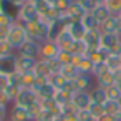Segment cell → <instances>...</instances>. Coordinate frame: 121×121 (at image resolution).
<instances>
[{
  "instance_id": "74e56055",
  "label": "cell",
  "mask_w": 121,
  "mask_h": 121,
  "mask_svg": "<svg viewBox=\"0 0 121 121\" xmlns=\"http://www.w3.org/2000/svg\"><path fill=\"white\" fill-rule=\"evenodd\" d=\"M55 118H56V114H53V113H50V111L42 109V111H40V114L37 116V119H35V121H53Z\"/></svg>"
},
{
  "instance_id": "681fc988",
  "label": "cell",
  "mask_w": 121,
  "mask_h": 121,
  "mask_svg": "<svg viewBox=\"0 0 121 121\" xmlns=\"http://www.w3.org/2000/svg\"><path fill=\"white\" fill-rule=\"evenodd\" d=\"M118 18H119V20H121V12H119V13H118Z\"/></svg>"
},
{
  "instance_id": "836d02e7",
  "label": "cell",
  "mask_w": 121,
  "mask_h": 121,
  "mask_svg": "<svg viewBox=\"0 0 121 121\" xmlns=\"http://www.w3.org/2000/svg\"><path fill=\"white\" fill-rule=\"evenodd\" d=\"M88 113L91 114V116H95V118H101L103 114H104V109H103V104H98V103H91L90 104V108H88Z\"/></svg>"
},
{
  "instance_id": "816d5d0a",
  "label": "cell",
  "mask_w": 121,
  "mask_h": 121,
  "mask_svg": "<svg viewBox=\"0 0 121 121\" xmlns=\"http://www.w3.org/2000/svg\"><path fill=\"white\" fill-rule=\"evenodd\" d=\"M119 104H121V98H119Z\"/></svg>"
},
{
  "instance_id": "ac0fdd59",
  "label": "cell",
  "mask_w": 121,
  "mask_h": 121,
  "mask_svg": "<svg viewBox=\"0 0 121 121\" xmlns=\"http://www.w3.org/2000/svg\"><path fill=\"white\" fill-rule=\"evenodd\" d=\"M66 30L71 33V37H73L75 40H83V37H85V33H86V28L83 27V23H81L80 20L70 22V23L66 25Z\"/></svg>"
},
{
  "instance_id": "8992f818",
  "label": "cell",
  "mask_w": 121,
  "mask_h": 121,
  "mask_svg": "<svg viewBox=\"0 0 121 121\" xmlns=\"http://www.w3.org/2000/svg\"><path fill=\"white\" fill-rule=\"evenodd\" d=\"M0 73L5 75V76L17 73V53L0 56Z\"/></svg>"
},
{
  "instance_id": "5bb4252c",
  "label": "cell",
  "mask_w": 121,
  "mask_h": 121,
  "mask_svg": "<svg viewBox=\"0 0 121 121\" xmlns=\"http://www.w3.org/2000/svg\"><path fill=\"white\" fill-rule=\"evenodd\" d=\"M65 28H66V23H65L61 18H58V20L52 22V23H50V27H48V35H47V40L55 42V40L60 37V33H61Z\"/></svg>"
},
{
  "instance_id": "cb8c5ba5",
  "label": "cell",
  "mask_w": 121,
  "mask_h": 121,
  "mask_svg": "<svg viewBox=\"0 0 121 121\" xmlns=\"http://www.w3.org/2000/svg\"><path fill=\"white\" fill-rule=\"evenodd\" d=\"M60 75L65 76L68 81H73V80H76V78L80 76V71H78V68L73 66V65H61V68H60Z\"/></svg>"
},
{
  "instance_id": "52a82bcc",
  "label": "cell",
  "mask_w": 121,
  "mask_h": 121,
  "mask_svg": "<svg viewBox=\"0 0 121 121\" xmlns=\"http://www.w3.org/2000/svg\"><path fill=\"white\" fill-rule=\"evenodd\" d=\"M71 104L75 106L76 111H86L91 104L90 91H75L71 96Z\"/></svg>"
},
{
  "instance_id": "ba28073f",
  "label": "cell",
  "mask_w": 121,
  "mask_h": 121,
  "mask_svg": "<svg viewBox=\"0 0 121 121\" xmlns=\"http://www.w3.org/2000/svg\"><path fill=\"white\" fill-rule=\"evenodd\" d=\"M58 52H60V48H58V45L55 42L45 40L43 43H40V58L42 60H47V61L56 60Z\"/></svg>"
},
{
  "instance_id": "ab89813d",
  "label": "cell",
  "mask_w": 121,
  "mask_h": 121,
  "mask_svg": "<svg viewBox=\"0 0 121 121\" xmlns=\"http://www.w3.org/2000/svg\"><path fill=\"white\" fill-rule=\"evenodd\" d=\"M78 119H80V121H99L98 118L91 116V114L88 113V109H86V111H78Z\"/></svg>"
},
{
  "instance_id": "83f0119b",
  "label": "cell",
  "mask_w": 121,
  "mask_h": 121,
  "mask_svg": "<svg viewBox=\"0 0 121 121\" xmlns=\"http://www.w3.org/2000/svg\"><path fill=\"white\" fill-rule=\"evenodd\" d=\"M104 65H106V68L109 70V71H113V73H118V71H121V61H119V56L118 55H108V58L104 60Z\"/></svg>"
},
{
  "instance_id": "db71d44e",
  "label": "cell",
  "mask_w": 121,
  "mask_h": 121,
  "mask_svg": "<svg viewBox=\"0 0 121 121\" xmlns=\"http://www.w3.org/2000/svg\"><path fill=\"white\" fill-rule=\"evenodd\" d=\"M0 2H2V0H0Z\"/></svg>"
},
{
  "instance_id": "60d3db41",
  "label": "cell",
  "mask_w": 121,
  "mask_h": 121,
  "mask_svg": "<svg viewBox=\"0 0 121 121\" xmlns=\"http://www.w3.org/2000/svg\"><path fill=\"white\" fill-rule=\"evenodd\" d=\"M108 68H106V65L104 63H98V65H93V71H91V75L93 76H98V75H101L103 71H106Z\"/></svg>"
},
{
  "instance_id": "5b68a950",
  "label": "cell",
  "mask_w": 121,
  "mask_h": 121,
  "mask_svg": "<svg viewBox=\"0 0 121 121\" xmlns=\"http://www.w3.org/2000/svg\"><path fill=\"white\" fill-rule=\"evenodd\" d=\"M15 53L18 56H28V58L38 60L40 58V43L38 42H33V40H27Z\"/></svg>"
},
{
  "instance_id": "3957f363",
  "label": "cell",
  "mask_w": 121,
  "mask_h": 121,
  "mask_svg": "<svg viewBox=\"0 0 121 121\" xmlns=\"http://www.w3.org/2000/svg\"><path fill=\"white\" fill-rule=\"evenodd\" d=\"M37 20H40V15H38V9H37L35 4L27 2L18 9V17H17L15 22L20 23L22 27H25L30 22H37Z\"/></svg>"
},
{
  "instance_id": "4316f807",
  "label": "cell",
  "mask_w": 121,
  "mask_h": 121,
  "mask_svg": "<svg viewBox=\"0 0 121 121\" xmlns=\"http://www.w3.org/2000/svg\"><path fill=\"white\" fill-rule=\"evenodd\" d=\"M91 13H93V17H95V18L99 22V25H101V23H103V22H104L108 17H111V12L106 9V5H104V4H99V5H96V9H95Z\"/></svg>"
},
{
  "instance_id": "7a4b0ae2",
  "label": "cell",
  "mask_w": 121,
  "mask_h": 121,
  "mask_svg": "<svg viewBox=\"0 0 121 121\" xmlns=\"http://www.w3.org/2000/svg\"><path fill=\"white\" fill-rule=\"evenodd\" d=\"M28 40V37H27V32H25V27H22L20 23H13L10 28H9V35H7V42H9V45L17 52L25 42Z\"/></svg>"
},
{
  "instance_id": "8fae6325",
  "label": "cell",
  "mask_w": 121,
  "mask_h": 121,
  "mask_svg": "<svg viewBox=\"0 0 121 121\" xmlns=\"http://www.w3.org/2000/svg\"><path fill=\"white\" fill-rule=\"evenodd\" d=\"M38 60L28 58V56H18L17 55V73L25 75V73H33Z\"/></svg>"
},
{
  "instance_id": "f1b7e54d",
  "label": "cell",
  "mask_w": 121,
  "mask_h": 121,
  "mask_svg": "<svg viewBox=\"0 0 121 121\" xmlns=\"http://www.w3.org/2000/svg\"><path fill=\"white\" fill-rule=\"evenodd\" d=\"M76 68H78L80 75H91V71H93V63H91V60H90L88 56H81V60L78 61Z\"/></svg>"
},
{
  "instance_id": "d6986e66",
  "label": "cell",
  "mask_w": 121,
  "mask_h": 121,
  "mask_svg": "<svg viewBox=\"0 0 121 121\" xmlns=\"http://www.w3.org/2000/svg\"><path fill=\"white\" fill-rule=\"evenodd\" d=\"M33 73H35L37 76H40V78H47V80H48V78L53 75V73H52V68H50V61L38 58V63H37Z\"/></svg>"
},
{
  "instance_id": "2e32d148",
  "label": "cell",
  "mask_w": 121,
  "mask_h": 121,
  "mask_svg": "<svg viewBox=\"0 0 121 121\" xmlns=\"http://www.w3.org/2000/svg\"><path fill=\"white\" fill-rule=\"evenodd\" d=\"M73 42H75V38L71 37V33H70L66 28H65V30L60 33V37L55 40V43L58 45V48H60V50H66V52H71Z\"/></svg>"
},
{
  "instance_id": "7dc6e473",
  "label": "cell",
  "mask_w": 121,
  "mask_h": 121,
  "mask_svg": "<svg viewBox=\"0 0 121 121\" xmlns=\"http://www.w3.org/2000/svg\"><path fill=\"white\" fill-rule=\"evenodd\" d=\"M27 2H30V4H35V5H37V4H40V2H43V0H27Z\"/></svg>"
},
{
  "instance_id": "f6af8a7d",
  "label": "cell",
  "mask_w": 121,
  "mask_h": 121,
  "mask_svg": "<svg viewBox=\"0 0 121 121\" xmlns=\"http://www.w3.org/2000/svg\"><path fill=\"white\" fill-rule=\"evenodd\" d=\"M9 2H10V4H13L15 7H18V9H20L23 4H27V0H9Z\"/></svg>"
},
{
  "instance_id": "f5cc1de1",
  "label": "cell",
  "mask_w": 121,
  "mask_h": 121,
  "mask_svg": "<svg viewBox=\"0 0 121 121\" xmlns=\"http://www.w3.org/2000/svg\"><path fill=\"white\" fill-rule=\"evenodd\" d=\"M7 121H10V119H7Z\"/></svg>"
},
{
  "instance_id": "f35d334b",
  "label": "cell",
  "mask_w": 121,
  "mask_h": 121,
  "mask_svg": "<svg viewBox=\"0 0 121 121\" xmlns=\"http://www.w3.org/2000/svg\"><path fill=\"white\" fill-rule=\"evenodd\" d=\"M13 23H15V20H13L12 17H9V15H5V13L0 12V27H7V28H10Z\"/></svg>"
},
{
  "instance_id": "d4e9b609",
  "label": "cell",
  "mask_w": 121,
  "mask_h": 121,
  "mask_svg": "<svg viewBox=\"0 0 121 121\" xmlns=\"http://www.w3.org/2000/svg\"><path fill=\"white\" fill-rule=\"evenodd\" d=\"M71 96H73V93L68 91V90H56L53 99H55V103H56L58 106H63V104L71 103Z\"/></svg>"
},
{
  "instance_id": "b9f144b4",
  "label": "cell",
  "mask_w": 121,
  "mask_h": 121,
  "mask_svg": "<svg viewBox=\"0 0 121 121\" xmlns=\"http://www.w3.org/2000/svg\"><path fill=\"white\" fill-rule=\"evenodd\" d=\"M9 109H10V106L0 104V121H7L9 119Z\"/></svg>"
},
{
  "instance_id": "7c38bea8",
  "label": "cell",
  "mask_w": 121,
  "mask_h": 121,
  "mask_svg": "<svg viewBox=\"0 0 121 121\" xmlns=\"http://www.w3.org/2000/svg\"><path fill=\"white\" fill-rule=\"evenodd\" d=\"M95 85L96 86H101V88H109V86H113V85H116V73H113V71H109V70H106V71H103L101 75H98V76H95Z\"/></svg>"
},
{
  "instance_id": "d590c367",
  "label": "cell",
  "mask_w": 121,
  "mask_h": 121,
  "mask_svg": "<svg viewBox=\"0 0 121 121\" xmlns=\"http://www.w3.org/2000/svg\"><path fill=\"white\" fill-rule=\"evenodd\" d=\"M78 4L85 9V12H93L96 9V5H99L96 0H78Z\"/></svg>"
},
{
  "instance_id": "44dd1931",
  "label": "cell",
  "mask_w": 121,
  "mask_h": 121,
  "mask_svg": "<svg viewBox=\"0 0 121 121\" xmlns=\"http://www.w3.org/2000/svg\"><path fill=\"white\" fill-rule=\"evenodd\" d=\"M90 96H91V103H98V104H104L108 101V96H106V90L101 88V86H93L91 91H90Z\"/></svg>"
},
{
  "instance_id": "ee69618b",
  "label": "cell",
  "mask_w": 121,
  "mask_h": 121,
  "mask_svg": "<svg viewBox=\"0 0 121 121\" xmlns=\"http://www.w3.org/2000/svg\"><path fill=\"white\" fill-rule=\"evenodd\" d=\"M99 121H118V119H116V116H111V114H103V116L99 118Z\"/></svg>"
},
{
  "instance_id": "9a60e30c",
  "label": "cell",
  "mask_w": 121,
  "mask_h": 121,
  "mask_svg": "<svg viewBox=\"0 0 121 121\" xmlns=\"http://www.w3.org/2000/svg\"><path fill=\"white\" fill-rule=\"evenodd\" d=\"M118 27H119L118 15H111L99 25V32L101 33H118Z\"/></svg>"
},
{
  "instance_id": "c3c4849f",
  "label": "cell",
  "mask_w": 121,
  "mask_h": 121,
  "mask_svg": "<svg viewBox=\"0 0 121 121\" xmlns=\"http://www.w3.org/2000/svg\"><path fill=\"white\" fill-rule=\"evenodd\" d=\"M116 86H118V88H119V91H121V78H118V80H116Z\"/></svg>"
},
{
  "instance_id": "f546056e",
  "label": "cell",
  "mask_w": 121,
  "mask_h": 121,
  "mask_svg": "<svg viewBox=\"0 0 121 121\" xmlns=\"http://www.w3.org/2000/svg\"><path fill=\"white\" fill-rule=\"evenodd\" d=\"M2 91H4V95H5V98L9 99V103H10V104H13V101H15V98H17V95H18L20 88H18V86H13V85H10V83H9Z\"/></svg>"
},
{
  "instance_id": "30bf717a",
  "label": "cell",
  "mask_w": 121,
  "mask_h": 121,
  "mask_svg": "<svg viewBox=\"0 0 121 121\" xmlns=\"http://www.w3.org/2000/svg\"><path fill=\"white\" fill-rule=\"evenodd\" d=\"M83 42L88 47V53L98 50L101 47V32L99 30H86V33L83 37Z\"/></svg>"
},
{
  "instance_id": "e0dca14e",
  "label": "cell",
  "mask_w": 121,
  "mask_h": 121,
  "mask_svg": "<svg viewBox=\"0 0 121 121\" xmlns=\"http://www.w3.org/2000/svg\"><path fill=\"white\" fill-rule=\"evenodd\" d=\"M118 43H121V37L118 33H101V47L111 52Z\"/></svg>"
},
{
  "instance_id": "f907efd6",
  "label": "cell",
  "mask_w": 121,
  "mask_h": 121,
  "mask_svg": "<svg viewBox=\"0 0 121 121\" xmlns=\"http://www.w3.org/2000/svg\"><path fill=\"white\" fill-rule=\"evenodd\" d=\"M118 56H119V61H121V53H119V55H118Z\"/></svg>"
},
{
  "instance_id": "8d00e7d4",
  "label": "cell",
  "mask_w": 121,
  "mask_h": 121,
  "mask_svg": "<svg viewBox=\"0 0 121 121\" xmlns=\"http://www.w3.org/2000/svg\"><path fill=\"white\" fill-rule=\"evenodd\" d=\"M10 53H15V50L9 45L7 40L0 42V56H5V55H10Z\"/></svg>"
},
{
  "instance_id": "e575fe53",
  "label": "cell",
  "mask_w": 121,
  "mask_h": 121,
  "mask_svg": "<svg viewBox=\"0 0 121 121\" xmlns=\"http://www.w3.org/2000/svg\"><path fill=\"white\" fill-rule=\"evenodd\" d=\"M106 96H108V99L119 101V98H121V91H119V88H118L116 85H113V86L106 88Z\"/></svg>"
},
{
  "instance_id": "484cf974",
  "label": "cell",
  "mask_w": 121,
  "mask_h": 121,
  "mask_svg": "<svg viewBox=\"0 0 121 121\" xmlns=\"http://www.w3.org/2000/svg\"><path fill=\"white\" fill-rule=\"evenodd\" d=\"M103 109H104V114H111V116L121 114V104H119V101H114V99H108L103 104Z\"/></svg>"
},
{
  "instance_id": "bcb514c9",
  "label": "cell",
  "mask_w": 121,
  "mask_h": 121,
  "mask_svg": "<svg viewBox=\"0 0 121 121\" xmlns=\"http://www.w3.org/2000/svg\"><path fill=\"white\" fill-rule=\"evenodd\" d=\"M43 2H47V4H48V5H52V7H56L58 0H43Z\"/></svg>"
},
{
  "instance_id": "9c48e42d",
  "label": "cell",
  "mask_w": 121,
  "mask_h": 121,
  "mask_svg": "<svg viewBox=\"0 0 121 121\" xmlns=\"http://www.w3.org/2000/svg\"><path fill=\"white\" fill-rule=\"evenodd\" d=\"M73 85V93L75 91H91L95 86V76L93 75H80L76 80L71 81Z\"/></svg>"
},
{
  "instance_id": "603a6c76",
  "label": "cell",
  "mask_w": 121,
  "mask_h": 121,
  "mask_svg": "<svg viewBox=\"0 0 121 121\" xmlns=\"http://www.w3.org/2000/svg\"><path fill=\"white\" fill-rule=\"evenodd\" d=\"M81 23H83V27L86 28V30H99V22L93 17V13L91 12H86L83 17H81V20H80Z\"/></svg>"
},
{
  "instance_id": "d6a6232c",
  "label": "cell",
  "mask_w": 121,
  "mask_h": 121,
  "mask_svg": "<svg viewBox=\"0 0 121 121\" xmlns=\"http://www.w3.org/2000/svg\"><path fill=\"white\" fill-rule=\"evenodd\" d=\"M104 5L111 12V15H118L121 12V0H106Z\"/></svg>"
},
{
  "instance_id": "6da1fadb",
  "label": "cell",
  "mask_w": 121,
  "mask_h": 121,
  "mask_svg": "<svg viewBox=\"0 0 121 121\" xmlns=\"http://www.w3.org/2000/svg\"><path fill=\"white\" fill-rule=\"evenodd\" d=\"M48 23L43 22L42 18L37 20V22H30L25 25V32H27V37L28 40H33V42H38V43H43L47 40V35H48Z\"/></svg>"
},
{
  "instance_id": "1f68e13d",
  "label": "cell",
  "mask_w": 121,
  "mask_h": 121,
  "mask_svg": "<svg viewBox=\"0 0 121 121\" xmlns=\"http://www.w3.org/2000/svg\"><path fill=\"white\" fill-rule=\"evenodd\" d=\"M35 80H37V75H35V73H25V75H20L22 88H33Z\"/></svg>"
},
{
  "instance_id": "4dcf8cb0",
  "label": "cell",
  "mask_w": 121,
  "mask_h": 121,
  "mask_svg": "<svg viewBox=\"0 0 121 121\" xmlns=\"http://www.w3.org/2000/svg\"><path fill=\"white\" fill-rule=\"evenodd\" d=\"M56 61L60 65H71L73 61V53L71 52H66V50H60L58 55H56Z\"/></svg>"
},
{
  "instance_id": "ffe728a7",
  "label": "cell",
  "mask_w": 121,
  "mask_h": 121,
  "mask_svg": "<svg viewBox=\"0 0 121 121\" xmlns=\"http://www.w3.org/2000/svg\"><path fill=\"white\" fill-rule=\"evenodd\" d=\"M55 93H56V90H55V86H53L50 81H47L45 85H42V86L37 90V95H38L40 101H43V99H53Z\"/></svg>"
},
{
  "instance_id": "277c9868",
  "label": "cell",
  "mask_w": 121,
  "mask_h": 121,
  "mask_svg": "<svg viewBox=\"0 0 121 121\" xmlns=\"http://www.w3.org/2000/svg\"><path fill=\"white\" fill-rule=\"evenodd\" d=\"M38 101H40V98H38V95H37V91L33 88H20L13 104H18V106H23V108H30L32 104H35Z\"/></svg>"
},
{
  "instance_id": "4fadbf2b",
  "label": "cell",
  "mask_w": 121,
  "mask_h": 121,
  "mask_svg": "<svg viewBox=\"0 0 121 121\" xmlns=\"http://www.w3.org/2000/svg\"><path fill=\"white\" fill-rule=\"evenodd\" d=\"M9 119L10 121H32L28 116L27 108L18 106V104H12L9 109Z\"/></svg>"
},
{
  "instance_id": "7bdbcfd3",
  "label": "cell",
  "mask_w": 121,
  "mask_h": 121,
  "mask_svg": "<svg viewBox=\"0 0 121 121\" xmlns=\"http://www.w3.org/2000/svg\"><path fill=\"white\" fill-rule=\"evenodd\" d=\"M7 35H9V28L7 27H0V42L7 40Z\"/></svg>"
},
{
  "instance_id": "7402d4cb",
  "label": "cell",
  "mask_w": 121,
  "mask_h": 121,
  "mask_svg": "<svg viewBox=\"0 0 121 121\" xmlns=\"http://www.w3.org/2000/svg\"><path fill=\"white\" fill-rule=\"evenodd\" d=\"M0 12L9 15V17H12L13 20H17V17H18V7L10 4L9 0H2V2H0Z\"/></svg>"
}]
</instances>
